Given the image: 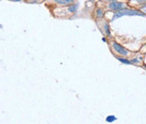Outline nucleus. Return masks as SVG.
<instances>
[{
  "instance_id": "12",
  "label": "nucleus",
  "mask_w": 146,
  "mask_h": 124,
  "mask_svg": "<svg viewBox=\"0 0 146 124\" xmlns=\"http://www.w3.org/2000/svg\"><path fill=\"white\" fill-rule=\"evenodd\" d=\"M106 1H108V2H114V1H117V0H106Z\"/></svg>"
},
{
  "instance_id": "8",
  "label": "nucleus",
  "mask_w": 146,
  "mask_h": 124,
  "mask_svg": "<svg viewBox=\"0 0 146 124\" xmlns=\"http://www.w3.org/2000/svg\"><path fill=\"white\" fill-rule=\"evenodd\" d=\"M104 29H105V31H106V36H111V31H110V26H109V25H108L107 23H106V24H105Z\"/></svg>"
},
{
  "instance_id": "9",
  "label": "nucleus",
  "mask_w": 146,
  "mask_h": 124,
  "mask_svg": "<svg viewBox=\"0 0 146 124\" xmlns=\"http://www.w3.org/2000/svg\"><path fill=\"white\" fill-rule=\"evenodd\" d=\"M119 61L121 62H123V63H124V64H132L131 62L129 61V60H127V59H125V58H117Z\"/></svg>"
},
{
  "instance_id": "13",
  "label": "nucleus",
  "mask_w": 146,
  "mask_h": 124,
  "mask_svg": "<svg viewBox=\"0 0 146 124\" xmlns=\"http://www.w3.org/2000/svg\"><path fill=\"white\" fill-rule=\"evenodd\" d=\"M12 1H15V2H20L21 0H12Z\"/></svg>"
},
{
  "instance_id": "3",
  "label": "nucleus",
  "mask_w": 146,
  "mask_h": 124,
  "mask_svg": "<svg viewBox=\"0 0 146 124\" xmlns=\"http://www.w3.org/2000/svg\"><path fill=\"white\" fill-rule=\"evenodd\" d=\"M124 6H125V3H120V2H117V1L111 2L109 3V9L113 10V11H115V12H117V11L124 9Z\"/></svg>"
},
{
  "instance_id": "2",
  "label": "nucleus",
  "mask_w": 146,
  "mask_h": 124,
  "mask_svg": "<svg viewBox=\"0 0 146 124\" xmlns=\"http://www.w3.org/2000/svg\"><path fill=\"white\" fill-rule=\"evenodd\" d=\"M112 46H113L114 50H115L118 54H120V55H122V56H127L128 52L126 50L123 46H121V45L118 44L117 42H116V41L112 42Z\"/></svg>"
},
{
  "instance_id": "1",
  "label": "nucleus",
  "mask_w": 146,
  "mask_h": 124,
  "mask_svg": "<svg viewBox=\"0 0 146 124\" xmlns=\"http://www.w3.org/2000/svg\"><path fill=\"white\" fill-rule=\"evenodd\" d=\"M145 16V15L141 12L140 10H138V9H123L117 12H116L112 17V20L111 21H115L118 18H121L123 16Z\"/></svg>"
},
{
  "instance_id": "5",
  "label": "nucleus",
  "mask_w": 146,
  "mask_h": 124,
  "mask_svg": "<svg viewBox=\"0 0 146 124\" xmlns=\"http://www.w3.org/2000/svg\"><path fill=\"white\" fill-rule=\"evenodd\" d=\"M78 8H79V4L76 3V4H70V6L68 8V10L70 12V13H75L77 10H78Z\"/></svg>"
},
{
  "instance_id": "6",
  "label": "nucleus",
  "mask_w": 146,
  "mask_h": 124,
  "mask_svg": "<svg viewBox=\"0 0 146 124\" xmlns=\"http://www.w3.org/2000/svg\"><path fill=\"white\" fill-rule=\"evenodd\" d=\"M117 120V117L114 116V115H110V116H108L107 117H106V121L107 122V123H113L114 121H116Z\"/></svg>"
},
{
  "instance_id": "10",
  "label": "nucleus",
  "mask_w": 146,
  "mask_h": 124,
  "mask_svg": "<svg viewBox=\"0 0 146 124\" xmlns=\"http://www.w3.org/2000/svg\"><path fill=\"white\" fill-rule=\"evenodd\" d=\"M130 62H131V63H139V61L138 59H133V60H131Z\"/></svg>"
},
{
  "instance_id": "11",
  "label": "nucleus",
  "mask_w": 146,
  "mask_h": 124,
  "mask_svg": "<svg viewBox=\"0 0 146 124\" xmlns=\"http://www.w3.org/2000/svg\"><path fill=\"white\" fill-rule=\"evenodd\" d=\"M137 2L139 3H145V0H137Z\"/></svg>"
},
{
  "instance_id": "4",
  "label": "nucleus",
  "mask_w": 146,
  "mask_h": 124,
  "mask_svg": "<svg viewBox=\"0 0 146 124\" xmlns=\"http://www.w3.org/2000/svg\"><path fill=\"white\" fill-rule=\"evenodd\" d=\"M54 1L60 5H70L74 3V0H54Z\"/></svg>"
},
{
  "instance_id": "14",
  "label": "nucleus",
  "mask_w": 146,
  "mask_h": 124,
  "mask_svg": "<svg viewBox=\"0 0 146 124\" xmlns=\"http://www.w3.org/2000/svg\"><path fill=\"white\" fill-rule=\"evenodd\" d=\"M0 28H2V25H0Z\"/></svg>"
},
{
  "instance_id": "7",
  "label": "nucleus",
  "mask_w": 146,
  "mask_h": 124,
  "mask_svg": "<svg viewBox=\"0 0 146 124\" xmlns=\"http://www.w3.org/2000/svg\"><path fill=\"white\" fill-rule=\"evenodd\" d=\"M96 15H97V17H99V18H102L103 15H104V11H103V9H96Z\"/></svg>"
}]
</instances>
